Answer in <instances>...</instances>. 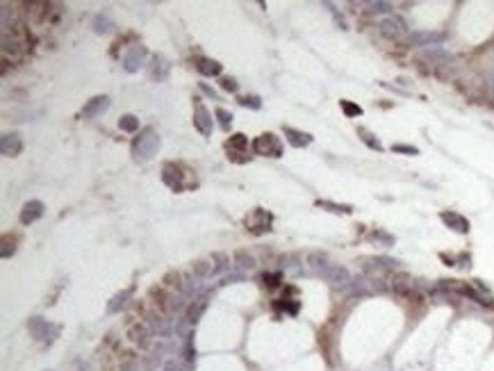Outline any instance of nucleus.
I'll use <instances>...</instances> for the list:
<instances>
[{
    "instance_id": "1",
    "label": "nucleus",
    "mask_w": 494,
    "mask_h": 371,
    "mask_svg": "<svg viewBox=\"0 0 494 371\" xmlns=\"http://www.w3.org/2000/svg\"><path fill=\"white\" fill-rule=\"evenodd\" d=\"M160 151V137L155 135L153 128H146L137 139L132 141V157L134 162H146L151 160L155 153Z\"/></svg>"
},
{
    "instance_id": "2",
    "label": "nucleus",
    "mask_w": 494,
    "mask_h": 371,
    "mask_svg": "<svg viewBox=\"0 0 494 371\" xmlns=\"http://www.w3.org/2000/svg\"><path fill=\"white\" fill-rule=\"evenodd\" d=\"M378 32H381L385 39H390V41H398V39L408 37V23H405L403 16L392 14V16L383 18V21L378 23Z\"/></svg>"
},
{
    "instance_id": "3",
    "label": "nucleus",
    "mask_w": 494,
    "mask_h": 371,
    "mask_svg": "<svg viewBox=\"0 0 494 371\" xmlns=\"http://www.w3.org/2000/svg\"><path fill=\"white\" fill-rule=\"evenodd\" d=\"M442 41H444V32H435V30H417L405 37V43L412 48H433V46H440Z\"/></svg>"
},
{
    "instance_id": "4",
    "label": "nucleus",
    "mask_w": 494,
    "mask_h": 371,
    "mask_svg": "<svg viewBox=\"0 0 494 371\" xmlns=\"http://www.w3.org/2000/svg\"><path fill=\"white\" fill-rule=\"evenodd\" d=\"M253 151L258 153V155L280 157L283 155V146H280V139L274 132H264V135H260L258 139L253 141Z\"/></svg>"
},
{
    "instance_id": "5",
    "label": "nucleus",
    "mask_w": 494,
    "mask_h": 371,
    "mask_svg": "<svg viewBox=\"0 0 494 371\" xmlns=\"http://www.w3.org/2000/svg\"><path fill=\"white\" fill-rule=\"evenodd\" d=\"M419 59H421V62H428V64H433V66H451L453 64V55L446 48H442V46L424 48L421 55H419Z\"/></svg>"
},
{
    "instance_id": "6",
    "label": "nucleus",
    "mask_w": 494,
    "mask_h": 371,
    "mask_svg": "<svg viewBox=\"0 0 494 371\" xmlns=\"http://www.w3.org/2000/svg\"><path fill=\"white\" fill-rule=\"evenodd\" d=\"M128 337L132 344H137L139 349H148L153 342V330L148 328L146 321H134L132 326L128 328Z\"/></svg>"
},
{
    "instance_id": "7",
    "label": "nucleus",
    "mask_w": 494,
    "mask_h": 371,
    "mask_svg": "<svg viewBox=\"0 0 494 371\" xmlns=\"http://www.w3.org/2000/svg\"><path fill=\"white\" fill-rule=\"evenodd\" d=\"M146 55H148V50H146V46H132V48L128 50V55L123 57V64H125V71H130V73H134V71H139L141 66H144V59Z\"/></svg>"
},
{
    "instance_id": "8",
    "label": "nucleus",
    "mask_w": 494,
    "mask_h": 371,
    "mask_svg": "<svg viewBox=\"0 0 494 371\" xmlns=\"http://www.w3.org/2000/svg\"><path fill=\"white\" fill-rule=\"evenodd\" d=\"M0 151H2L5 157H16L18 153L23 151L21 135H18V132H7V135H2V139H0Z\"/></svg>"
},
{
    "instance_id": "9",
    "label": "nucleus",
    "mask_w": 494,
    "mask_h": 371,
    "mask_svg": "<svg viewBox=\"0 0 494 371\" xmlns=\"http://www.w3.org/2000/svg\"><path fill=\"white\" fill-rule=\"evenodd\" d=\"M321 276L328 280V282H333V285H339V287H344V285H349V282H351L349 269H344V267H339V264H328L326 271H323Z\"/></svg>"
},
{
    "instance_id": "10",
    "label": "nucleus",
    "mask_w": 494,
    "mask_h": 371,
    "mask_svg": "<svg viewBox=\"0 0 494 371\" xmlns=\"http://www.w3.org/2000/svg\"><path fill=\"white\" fill-rule=\"evenodd\" d=\"M43 216V203L41 200H27L25 205H23V210H21V223L23 226H30V223H34L37 219H41Z\"/></svg>"
},
{
    "instance_id": "11",
    "label": "nucleus",
    "mask_w": 494,
    "mask_h": 371,
    "mask_svg": "<svg viewBox=\"0 0 494 371\" xmlns=\"http://www.w3.org/2000/svg\"><path fill=\"white\" fill-rule=\"evenodd\" d=\"M194 125L198 128L200 135L209 137L212 135V116H209V112L203 107V105H196V109H194Z\"/></svg>"
},
{
    "instance_id": "12",
    "label": "nucleus",
    "mask_w": 494,
    "mask_h": 371,
    "mask_svg": "<svg viewBox=\"0 0 494 371\" xmlns=\"http://www.w3.org/2000/svg\"><path fill=\"white\" fill-rule=\"evenodd\" d=\"M109 107V98L107 96H94L92 100H87V105L82 107V118H94L98 114H102Z\"/></svg>"
},
{
    "instance_id": "13",
    "label": "nucleus",
    "mask_w": 494,
    "mask_h": 371,
    "mask_svg": "<svg viewBox=\"0 0 494 371\" xmlns=\"http://www.w3.org/2000/svg\"><path fill=\"white\" fill-rule=\"evenodd\" d=\"M442 221H444L446 226L451 228V230L460 232V235H467L469 232V221L465 219L462 214H458V212H442Z\"/></svg>"
},
{
    "instance_id": "14",
    "label": "nucleus",
    "mask_w": 494,
    "mask_h": 371,
    "mask_svg": "<svg viewBox=\"0 0 494 371\" xmlns=\"http://www.w3.org/2000/svg\"><path fill=\"white\" fill-rule=\"evenodd\" d=\"M162 178H164V183H167L171 189H176V191H183V189H185L183 173H180V169H178L176 164H167V167H164V173H162Z\"/></svg>"
},
{
    "instance_id": "15",
    "label": "nucleus",
    "mask_w": 494,
    "mask_h": 371,
    "mask_svg": "<svg viewBox=\"0 0 494 371\" xmlns=\"http://www.w3.org/2000/svg\"><path fill=\"white\" fill-rule=\"evenodd\" d=\"M283 132H285V139L290 141L294 148H303V146H307L312 141V135H307V132H301V130H294V128H283Z\"/></svg>"
},
{
    "instance_id": "16",
    "label": "nucleus",
    "mask_w": 494,
    "mask_h": 371,
    "mask_svg": "<svg viewBox=\"0 0 494 371\" xmlns=\"http://www.w3.org/2000/svg\"><path fill=\"white\" fill-rule=\"evenodd\" d=\"M196 69H198V73H203V76H221V64L216 62V59L200 57L198 64H196Z\"/></svg>"
},
{
    "instance_id": "17",
    "label": "nucleus",
    "mask_w": 494,
    "mask_h": 371,
    "mask_svg": "<svg viewBox=\"0 0 494 371\" xmlns=\"http://www.w3.org/2000/svg\"><path fill=\"white\" fill-rule=\"evenodd\" d=\"M205 307H207V298L205 296H200V298H196V301L192 303V305L187 307V319L189 321H198L200 317H203V312H205Z\"/></svg>"
},
{
    "instance_id": "18",
    "label": "nucleus",
    "mask_w": 494,
    "mask_h": 371,
    "mask_svg": "<svg viewBox=\"0 0 494 371\" xmlns=\"http://www.w3.org/2000/svg\"><path fill=\"white\" fill-rule=\"evenodd\" d=\"M183 276L176 274V271H171V274H167L164 278H162V287L164 289H171V291H183L185 289V282H183Z\"/></svg>"
},
{
    "instance_id": "19",
    "label": "nucleus",
    "mask_w": 494,
    "mask_h": 371,
    "mask_svg": "<svg viewBox=\"0 0 494 371\" xmlns=\"http://www.w3.org/2000/svg\"><path fill=\"white\" fill-rule=\"evenodd\" d=\"M27 328H30V333H32L37 339H41V337H46V335H48L50 323H46V321H43V319L34 317V319H30V323H27Z\"/></svg>"
},
{
    "instance_id": "20",
    "label": "nucleus",
    "mask_w": 494,
    "mask_h": 371,
    "mask_svg": "<svg viewBox=\"0 0 494 371\" xmlns=\"http://www.w3.org/2000/svg\"><path fill=\"white\" fill-rule=\"evenodd\" d=\"M305 264H310L314 271H319V274H323L328 267V258L323 253H307L305 258Z\"/></svg>"
},
{
    "instance_id": "21",
    "label": "nucleus",
    "mask_w": 494,
    "mask_h": 371,
    "mask_svg": "<svg viewBox=\"0 0 494 371\" xmlns=\"http://www.w3.org/2000/svg\"><path fill=\"white\" fill-rule=\"evenodd\" d=\"M317 207H323L328 212H335V214H351L353 207L351 205H342V203H333V200H317Z\"/></svg>"
},
{
    "instance_id": "22",
    "label": "nucleus",
    "mask_w": 494,
    "mask_h": 371,
    "mask_svg": "<svg viewBox=\"0 0 494 371\" xmlns=\"http://www.w3.org/2000/svg\"><path fill=\"white\" fill-rule=\"evenodd\" d=\"M192 274L198 278H207L209 274H214V267L207 260H196V262H192Z\"/></svg>"
},
{
    "instance_id": "23",
    "label": "nucleus",
    "mask_w": 494,
    "mask_h": 371,
    "mask_svg": "<svg viewBox=\"0 0 494 371\" xmlns=\"http://www.w3.org/2000/svg\"><path fill=\"white\" fill-rule=\"evenodd\" d=\"M232 260H235V264L242 267V269H253V267H255V258H253L248 251H235Z\"/></svg>"
},
{
    "instance_id": "24",
    "label": "nucleus",
    "mask_w": 494,
    "mask_h": 371,
    "mask_svg": "<svg viewBox=\"0 0 494 371\" xmlns=\"http://www.w3.org/2000/svg\"><path fill=\"white\" fill-rule=\"evenodd\" d=\"M358 137H360V139L365 141L369 148H374V151H383V144L376 139V135H374V132H369L367 128H358Z\"/></svg>"
},
{
    "instance_id": "25",
    "label": "nucleus",
    "mask_w": 494,
    "mask_h": 371,
    "mask_svg": "<svg viewBox=\"0 0 494 371\" xmlns=\"http://www.w3.org/2000/svg\"><path fill=\"white\" fill-rule=\"evenodd\" d=\"M118 128L125 130V132H137L139 130V118L134 114H125V116L118 118Z\"/></svg>"
},
{
    "instance_id": "26",
    "label": "nucleus",
    "mask_w": 494,
    "mask_h": 371,
    "mask_svg": "<svg viewBox=\"0 0 494 371\" xmlns=\"http://www.w3.org/2000/svg\"><path fill=\"white\" fill-rule=\"evenodd\" d=\"M112 27H114V23L109 21V18H105V16H96V18H94V30H96L98 34L109 32Z\"/></svg>"
},
{
    "instance_id": "27",
    "label": "nucleus",
    "mask_w": 494,
    "mask_h": 371,
    "mask_svg": "<svg viewBox=\"0 0 494 371\" xmlns=\"http://www.w3.org/2000/svg\"><path fill=\"white\" fill-rule=\"evenodd\" d=\"M339 107H342V112L346 114V116H360L362 114L360 105H355V102H351V100H339Z\"/></svg>"
},
{
    "instance_id": "28",
    "label": "nucleus",
    "mask_w": 494,
    "mask_h": 371,
    "mask_svg": "<svg viewBox=\"0 0 494 371\" xmlns=\"http://www.w3.org/2000/svg\"><path fill=\"white\" fill-rule=\"evenodd\" d=\"M212 264H214V274H216V271H223L230 264V258L226 253H212Z\"/></svg>"
},
{
    "instance_id": "29",
    "label": "nucleus",
    "mask_w": 494,
    "mask_h": 371,
    "mask_svg": "<svg viewBox=\"0 0 494 371\" xmlns=\"http://www.w3.org/2000/svg\"><path fill=\"white\" fill-rule=\"evenodd\" d=\"M128 296H130V289H123L121 294H116L112 298V303H109V312H116L118 307H123L125 301H128Z\"/></svg>"
},
{
    "instance_id": "30",
    "label": "nucleus",
    "mask_w": 494,
    "mask_h": 371,
    "mask_svg": "<svg viewBox=\"0 0 494 371\" xmlns=\"http://www.w3.org/2000/svg\"><path fill=\"white\" fill-rule=\"evenodd\" d=\"M367 11L369 14H387V11H392V5L390 2H369Z\"/></svg>"
},
{
    "instance_id": "31",
    "label": "nucleus",
    "mask_w": 494,
    "mask_h": 371,
    "mask_svg": "<svg viewBox=\"0 0 494 371\" xmlns=\"http://www.w3.org/2000/svg\"><path fill=\"white\" fill-rule=\"evenodd\" d=\"M246 146H248V139L244 135H232L230 139H228V148H230V151H232V148H239V151H244Z\"/></svg>"
},
{
    "instance_id": "32",
    "label": "nucleus",
    "mask_w": 494,
    "mask_h": 371,
    "mask_svg": "<svg viewBox=\"0 0 494 371\" xmlns=\"http://www.w3.org/2000/svg\"><path fill=\"white\" fill-rule=\"evenodd\" d=\"M216 116H219V123L223 130H230V123H232V114L226 112L223 107H216Z\"/></svg>"
},
{
    "instance_id": "33",
    "label": "nucleus",
    "mask_w": 494,
    "mask_h": 371,
    "mask_svg": "<svg viewBox=\"0 0 494 371\" xmlns=\"http://www.w3.org/2000/svg\"><path fill=\"white\" fill-rule=\"evenodd\" d=\"M369 237L374 239V242H383L385 246H392V244H394V237L387 235V232H383V230H374Z\"/></svg>"
},
{
    "instance_id": "34",
    "label": "nucleus",
    "mask_w": 494,
    "mask_h": 371,
    "mask_svg": "<svg viewBox=\"0 0 494 371\" xmlns=\"http://www.w3.org/2000/svg\"><path fill=\"white\" fill-rule=\"evenodd\" d=\"M239 102H242L244 107H251V109H260V107H262V102H260L258 96H242V98H239Z\"/></svg>"
},
{
    "instance_id": "35",
    "label": "nucleus",
    "mask_w": 494,
    "mask_h": 371,
    "mask_svg": "<svg viewBox=\"0 0 494 371\" xmlns=\"http://www.w3.org/2000/svg\"><path fill=\"white\" fill-rule=\"evenodd\" d=\"M374 262H376L378 267H385V269H396L398 264H401V262H398V260H394V258H385V255H383V258H374Z\"/></svg>"
},
{
    "instance_id": "36",
    "label": "nucleus",
    "mask_w": 494,
    "mask_h": 371,
    "mask_svg": "<svg viewBox=\"0 0 494 371\" xmlns=\"http://www.w3.org/2000/svg\"><path fill=\"white\" fill-rule=\"evenodd\" d=\"M14 251H16V242H11L9 244V237H5V239H2V258H11V255H14Z\"/></svg>"
},
{
    "instance_id": "37",
    "label": "nucleus",
    "mask_w": 494,
    "mask_h": 371,
    "mask_svg": "<svg viewBox=\"0 0 494 371\" xmlns=\"http://www.w3.org/2000/svg\"><path fill=\"white\" fill-rule=\"evenodd\" d=\"M392 151L394 153H405V155H417V153H419L414 146H408V144H394Z\"/></svg>"
},
{
    "instance_id": "38",
    "label": "nucleus",
    "mask_w": 494,
    "mask_h": 371,
    "mask_svg": "<svg viewBox=\"0 0 494 371\" xmlns=\"http://www.w3.org/2000/svg\"><path fill=\"white\" fill-rule=\"evenodd\" d=\"M262 280H264V285L267 287H278V282L283 280V276L280 274H264Z\"/></svg>"
},
{
    "instance_id": "39",
    "label": "nucleus",
    "mask_w": 494,
    "mask_h": 371,
    "mask_svg": "<svg viewBox=\"0 0 494 371\" xmlns=\"http://www.w3.org/2000/svg\"><path fill=\"white\" fill-rule=\"evenodd\" d=\"M221 87H223L226 92H237V82L232 80V78H223V80H221Z\"/></svg>"
},
{
    "instance_id": "40",
    "label": "nucleus",
    "mask_w": 494,
    "mask_h": 371,
    "mask_svg": "<svg viewBox=\"0 0 494 371\" xmlns=\"http://www.w3.org/2000/svg\"><path fill=\"white\" fill-rule=\"evenodd\" d=\"M200 92H203V93H207V96L212 98V100H216V98H219V96H216V92H214V89H212V87H207V85H205V82H200Z\"/></svg>"
}]
</instances>
